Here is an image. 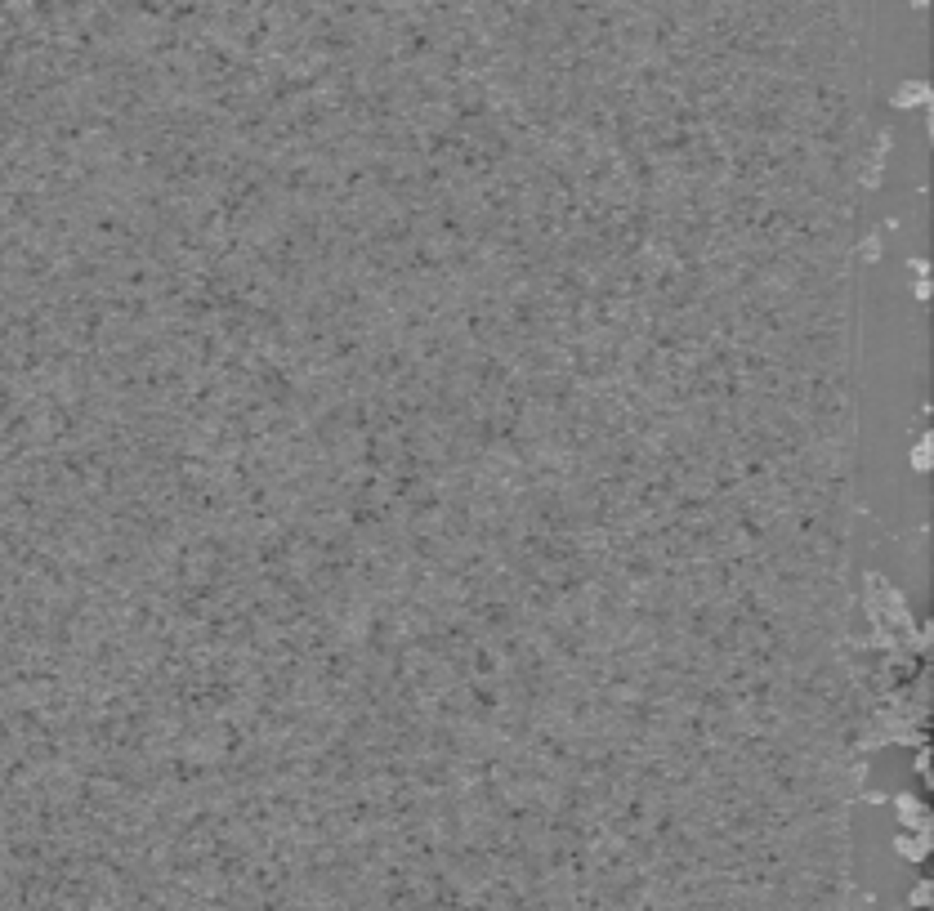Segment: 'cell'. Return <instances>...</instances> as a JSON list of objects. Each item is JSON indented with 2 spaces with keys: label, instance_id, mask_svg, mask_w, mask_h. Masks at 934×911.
<instances>
[{
  "label": "cell",
  "instance_id": "obj_5",
  "mask_svg": "<svg viewBox=\"0 0 934 911\" xmlns=\"http://www.w3.org/2000/svg\"><path fill=\"white\" fill-rule=\"evenodd\" d=\"M912 773H916V782H930V742L912 746Z\"/></svg>",
  "mask_w": 934,
  "mask_h": 911
},
{
  "label": "cell",
  "instance_id": "obj_7",
  "mask_svg": "<svg viewBox=\"0 0 934 911\" xmlns=\"http://www.w3.org/2000/svg\"><path fill=\"white\" fill-rule=\"evenodd\" d=\"M912 299H916V304H930V277H916V282H912Z\"/></svg>",
  "mask_w": 934,
  "mask_h": 911
},
{
  "label": "cell",
  "instance_id": "obj_2",
  "mask_svg": "<svg viewBox=\"0 0 934 911\" xmlns=\"http://www.w3.org/2000/svg\"><path fill=\"white\" fill-rule=\"evenodd\" d=\"M930 99H934L930 81H903L899 90H894V99H890V103L899 107V112H912V107H921V112H926V107H930Z\"/></svg>",
  "mask_w": 934,
  "mask_h": 911
},
{
  "label": "cell",
  "instance_id": "obj_8",
  "mask_svg": "<svg viewBox=\"0 0 934 911\" xmlns=\"http://www.w3.org/2000/svg\"><path fill=\"white\" fill-rule=\"evenodd\" d=\"M907 269H912L916 277H930V264H926V259H921V255H912V259H907Z\"/></svg>",
  "mask_w": 934,
  "mask_h": 911
},
{
  "label": "cell",
  "instance_id": "obj_1",
  "mask_svg": "<svg viewBox=\"0 0 934 911\" xmlns=\"http://www.w3.org/2000/svg\"><path fill=\"white\" fill-rule=\"evenodd\" d=\"M894 813H899V822L907 831H930V804L916 791H899V795H894Z\"/></svg>",
  "mask_w": 934,
  "mask_h": 911
},
{
  "label": "cell",
  "instance_id": "obj_4",
  "mask_svg": "<svg viewBox=\"0 0 934 911\" xmlns=\"http://www.w3.org/2000/svg\"><path fill=\"white\" fill-rule=\"evenodd\" d=\"M907 465H912V473H930V469H934V433H930V429L916 433L912 452H907Z\"/></svg>",
  "mask_w": 934,
  "mask_h": 911
},
{
  "label": "cell",
  "instance_id": "obj_3",
  "mask_svg": "<svg viewBox=\"0 0 934 911\" xmlns=\"http://www.w3.org/2000/svg\"><path fill=\"white\" fill-rule=\"evenodd\" d=\"M890 143H894V135H881L876 148L867 152V161H863V188H876V184H881V170H885V152H890Z\"/></svg>",
  "mask_w": 934,
  "mask_h": 911
},
{
  "label": "cell",
  "instance_id": "obj_6",
  "mask_svg": "<svg viewBox=\"0 0 934 911\" xmlns=\"http://www.w3.org/2000/svg\"><path fill=\"white\" fill-rule=\"evenodd\" d=\"M876 259H881V237L867 233V237H863V264H876Z\"/></svg>",
  "mask_w": 934,
  "mask_h": 911
}]
</instances>
